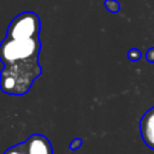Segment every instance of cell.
I'll return each instance as SVG.
<instances>
[{
  "label": "cell",
  "mask_w": 154,
  "mask_h": 154,
  "mask_svg": "<svg viewBox=\"0 0 154 154\" xmlns=\"http://www.w3.org/2000/svg\"><path fill=\"white\" fill-rule=\"evenodd\" d=\"M146 59L149 61V63H154V47L149 48L146 53Z\"/></svg>",
  "instance_id": "30bf717a"
},
{
  "label": "cell",
  "mask_w": 154,
  "mask_h": 154,
  "mask_svg": "<svg viewBox=\"0 0 154 154\" xmlns=\"http://www.w3.org/2000/svg\"><path fill=\"white\" fill-rule=\"evenodd\" d=\"M41 72L38 60L6 65L0 72V89L7 95H24Z\"/></svg>",
  "instance_id": "6da1fadb"
},
{
  "label": "cell",
  "mask_w": 154,
  "mask_h": 154,
  "mask_svg": "<svg viewBox=\"0 0 154 154\" xmlns=\"http://www.w3.org/2000/svg\"><path fill=\"white\" fill-rule=\"evenodd\" d=\"M141 57H142V54H141L140 49H137V48H131L128 52V58L131 61H138L141 59Z\"/></svg>",
  "instance_id": "ba28073f"
},
{
  "label": "cell",
  "mask_w": 154,
  "mask_h": 154,
  "mask_svg": "<svg viewBox=\"0 0 154 154\" xmlns=\"http://www.w3.org/2000/svg\"><path fill=\"white\" fill-rule=\"evenodd\" d=\"M41 49L40 38H25L13 40L5 37L0 43V61L6 65L38 60Z\"/></svg>",
  "instance_id": "7a4b0ae2"
},
{
  "label": "cell",
  "mask_w": 154,
  "mask_h": 154,
  "mask_svg": "<svg viewBox=\"0 0 154 154\" xmlns=\"http://www.w3.org/2000/svg\"><path fill=\"white\" fill-rule=\"evenodd\" d=\"M40 18L36 13L26 11L16 16L7 26L6 37L13 40L35 38L40 35Z\"/></svg>",
  "instance_id": "3957f363"
},
{
  "label": "cell",
  "mask_w": 154,
  "mask_h": 154,
  "mask_svg": "<svg viewBox=\"0 0 154 154\" xmlns=\"http://www.w3.org/2000/svg\"><path fill=\"white\" fill-rule=\"evenodd\" d=\"M82 140L81 138H73L71 142H70V146H69V148L71 149V150H77V149H79L81 147H82Z\"/></svg>",
  "instance_id": "9c48e42d"
},
{
  "label": "cell",
  "mask_w": 154,
  "mask_h": 154,
  "mask_svg": "<svg viewBox=\"0 0 154 154\" xmlns=\"http://www.w3.org/2000/svg\"><path fill=\"white\" fill-rule=\"evenodd\" d=\"M2 154H28V147L26 142H20L18 144H14L10 148H7Z\"/></svg>",
  "instance_id": "8992f818"
},
{
  "label": "cell",
  "mask_w": 154,
  "mask_h": 154,
  "mask_svg": "<svg viewBox=\"0 0 154 154\" xmlns=\"http://www.w3.org/2000/svg\"><path fill=\"white\" fill-rule=\"evenodd\" d=\"M105 7L109 12L114 13V12H118L119 11V2L116 1V0H106L105 1Z\"/></svg>",
  "instance_id": "52a82bcc"
},
{
  "label": "cell",
  "mask_w": 154,
  "mask_h": 154,
  "mask_svg": "<svg viewBox=\"0 0 154 154\" xmlns=\"http://www.w3.org/2000/svg\"><path fill=\"white\" fill-rule=\"evenodd\" d=\"M140 132L144 144L154 150V106L144 112L141 117Z\"/></svg>",
  "instance_id": "277c9868"
},
{
  "label": "cell",
  "mask_w": 154,
  "mask_h": 154,
  "mask_svg": "<svg viewBox=\"0 0 154 154\" xmlns=\"http://www.w3.org/2000/svg\"><path fill=\"white\" fill-rule=\"evenodd\" d=\"M28 154H53L51 141L42 134H32L26 140Z\"/></svg>",
  "instance_id": "5b68a950"
}]
</instances>
